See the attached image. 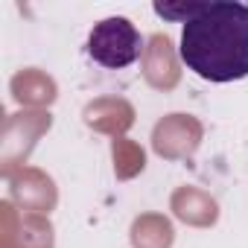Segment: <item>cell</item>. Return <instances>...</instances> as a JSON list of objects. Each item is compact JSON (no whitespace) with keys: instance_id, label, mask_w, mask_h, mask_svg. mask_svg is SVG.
<instances>
[{"instance_id":"6da1fadb","label":"cell","mask_w":248,"mask_h":248,"mask_svg":"<svg viewBox=\"0 0 248 248\" xmlns=\"http://www.w3.org/2000/svg\"><path fill=\"white\" fill-rule=\"evenodd\" d=\"M178 59L216 85L248 79V6L202 3L199 15L181 27Z\"/></svg>"},{"instance_id":"7a4b0ae2","label":"cell","mask_w":248,"mask_h":248,"mask_svg":"<svg viewBox=\"0 0 248 248\" xmlns=\"http://www.w3.org/2000/svg\"><path fill=\"white\" fill-rule=\"evenodd\" d=\"M143 35L140 30L129 21V18H105L99 24H93L91 35H88V56L105 67V70H123V67H129L140 59L143 53Z\"/></svg>"}]
</instances>
